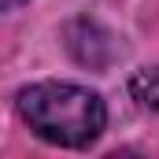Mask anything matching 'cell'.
I'll use <instances>...</instances> for the list:
<instances>
[{"label": "cell", "instance_id": "obj_1", "mask_svg": "<svg viewBox=\"0 0 159 159\" xmlns=\"http://www.w3.org/2000/svg\"><path fill=\"white\" fill-rule=\"evenodd\" d=\"M19 115L41 141L63 148H85L104 133L107 107L85 85L37 81L19 93Z\"/></svg>", "mask_w": 159, "mask_h": 159}, {"label": "cell", "instance_id": "obj_2", "mask_svg": "<svg viewBox=\"0 0 159 159\" xmlns=\"http://www.w3.org/2000/svg\"><path fill=\"white\" fill-rule=\"evenodd\" d=\"M129 93L141 107H152L159 111V67H144L129 78Z\"/></svg>", "mask_w": 159, "mask_h": 159}, {"label": "cell", "instance_id": "obj_3", "mask_svg": "<svg viewBox=\"0 0 159 159\" xmlns=\"http://www.w3.org/2000/svg\"><path fill=\"white\" fill-rule=\"evenodd\" d=\"M19 4H26V0H0V11H11V7H19Z\"/></svg>", "mask_w": 159, "mask_h": 159}]
</instances>
